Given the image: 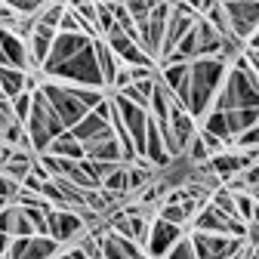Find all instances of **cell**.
Segmentation results:
<instances>
[{
	"label": "cell",
	"instance_id": "obj_1",
	"mask_svg": "<svg viewBox=\"0 0 259 259\" xmlns=\"http://www.w3.org/2000/svg\"><path fill=\"white\" fill-rule=\"evenodd\" d=\"M229 74V65L222 59H194L188 65V99H185V111L201 123V117L213 108L216 93Z\"/></svg>",
	"mask_w": 259,
	"mask_h": 259
},
{
	"label": "cell",
	"instance_id": "obj_2",
	"mask_svg": "<svg viewBox=\"0 0 259 259\" xmlns=\"http://www.w3.org/2000/svg\"><path fill=\"white\" fill-rule=\"evenodd\" d=\"M238 108H259V90H256V77L250 71L247 59L241 56L235 65H229V74H225L216 99H213V111H238Z\"/></svg>",
	"mask_w": 259,
	"mask_h": 259
},
{
	"label": "cell",
	"instance_id": "obj_3",
	"mask_svg": "<svg viewBox=\"0 0 259 259\" xmlns=\"http://www.w3.org/2000/svg\"><path fill=\"white\" fill-rule=\"evenodd\" d=\"M62 133H65V126H62V120L56 117V111L50 108V102L44 99L40 83H37V90H31V114H28V120H25V136H28V142H31L34 157L47 154L50 142H53L56 136H62Z\"/></svg>",
	"mask_w": 259,
	"mask_h": 259
},
{
	"label": "cell",
	"instance_id": "obj_4",
	"mask_svg": "<svg viewBox=\"0 0 259 259\" xmlns=\"http://www.w3.org/2000/svg\"><path fill=\"white\" fill-rule=\"evenodd\" d=\"M44 80L53 83H65V87H90V90H105L102 87V74H99V62H96V47H83L74 59L62 62L59 68H53L50 74H40Z\"/></svg>",
	"mask_w": 259,
	"mask_h": 259
},
{
	"label": "cell",
	"instance_id": "obj_5",
	"mask_svg": "<svg viewBox=\"0 0 259 259\" xmlns=\"http://www.w3.org/2000/svg\"><path fill=\"white\" fill-rule=\"evenodd\" d=\"M222 13L229 19L232 37L247 47V40L259 31V0H229L222 4Z\"/></svg>",
	"mask_w": 259,
	"mask_h": 259
},
{
	"label": "cell",
	"instance_id": "obj_6",
	"mask_svg": "<svg viewBox=\"0 0 259 259\" xmlns=\"http://www.w3.org/2000/svg\"><path fill=\"white\" fill-rule=\"evenodd\" d=\"M40 93H44V99L50 102V108L56 111V117L62 120L65 130L77 126L80 117L87 114V111L80 108V102L71 96V90L65 87V83H53V80H44V77H40Z\"/></svg>",
	"mask_w": 259,
	"mask_h": 259
},
{
	"label": "cell",
	"instance_id": "obj_7",
	"mask_svg": "<svg viewBox=\"0 0 259 259\" xmlns=\"http://www.w3.org/2000/svg\"><path fill=\"white\" fill-rule=\"evenodd\" d=\"M191 247L198 253V259H235L247 250V241L229 238V235H201V232H188Z\"/></svg>",
	"mask_w": 259,
	"mask_h": 259
},
{
	"label": "cell",
	"instance_id": "obj_8",
	"mask_svg": "<svg viewBox=\"0 0 259 259\" xmlns=\"http://www.w3.org/2000/svg\"><path fill=\"white\" fill-rule=\"evenodd\" d=\"M167 19H170V4H154L148 22L139 28V47L142 53L157 65L160 50H164V31H167Z\"/></svg>",
	"mask_w": 259,
	"mask_h": 259
},
{
	"label": "cell",
	"instance_id": "obj_9",
	"mask_svg": "<svg viewBox=\"0 0 259 259\" xmlns=\"http://www.w3.org/2000/svg\"><path fill=\"white\" fill-rule=\"evenodd\" d=\"M111 102H114V108H117V117H120V123H123V130H126L130 142H133V148H136V157L142 160V154H145L148 111L139 108V105H133V102H126V99H120V96H114V93H111Z\"/></svg>",
	"mask_w": 259,
	"mask_h": 259
},
{
	"label": "cell",
	"instance_id": "obj_10",
	"mask_svg": "<svg viewBox=\"0 0 259 259\" xmlns=\"http://www.w3.org/2000/svg\"><path fill=\"white\" fill-rule=\"evenodd\" d=\"M50 222V238L59 244V247H68V244H77L90 229H87V222L77 210H50L47 216Z\"/></svg>",
	"mask_w": 259,
	"mask_h": 259
},
{
	"label": "cell",
	"instance_id": "obj_11",
	"mask_svg": "<svg viewBox=\"0 0 259 259\" xmlns=\"http://www.w3.org/2000/svg\"><path fill=\"white\" fill-rule=\"evenodd\" d=\"M188 229H179V225H170L164 219H151L148 222V238H145V256L148 259H167V253L173 250V244L179 238H185Z\"/></svg>",
	"mask_w": 259,
	"mask_h": 259
},
{
	"label": "cell",
	"instance_id": "obj_12",
	"mask_svg": "<svg viewBox=\"0 0 259 259\" xmlns=\"http://www.w3.org/2000/svg\"><path fill=\"white\" fill-rule=\"evenodd\" d=\"M102 44L114 53V59H117L120 65H126V68H154V71H157V65L142 53V47H139V44H133L126 34H120V28H117V31H111L108 37H102Z\"/></svg>",
	"mask_w": 259,
	"mask_h": 259
},
{
	"label": "cell",
	"instance_id": "obj_13",
	"mask_svg": "<svg viewBox=\"0 0 259 259\" xmlns=\"http://www.w3.org/2000/svg\"><path fill=\"white\" fill-rule=\"evenodd\" d=\"M93 40L90 37H83V34H56V40H53V47H50V56H47V62H44V68H40V74H50L53 68H59L62 62H68V59H74L83 47H90Z\"/></svg>",
	"mask_w": 259,
	"mask_h": 259
},
{
	"label": "cell",
	"instance_id": "obj_14",
	"mask_svg": "<svg viewBox=\"0 0 259 259\" xmlns=\"http://www.w3.org/2000/svg\"><path fill=\"white\" fill-rule=\"evenodd\" d=\"M167 126H170V133H173L176 148L185 154V145L194 139V133H198V120H194L179 102H173V105H170V120H167Z\"/></svg>",
	"mask_w": 259,
	"mask_h": 259
},
{
	"label": "cell",
	"instance_id": "obj_15",
	"mask_svg": "<svg viewBox=\"0 0 259 259\" xmlns=\"http://www.w3.org/2000/svg\"><path fill=\"white\" fill-rule=\"evenodd\" d=\"M71 136L80 142V145H93V142H102V139H111L114 136V130L111 123H105L102 117H96L93 111L80 117L77 126H71Z\"/></svg>",
	"mask_w": 259,
	"mask_h": 259
},
{
	"label": "cell",
	"instance_id": "obj_16",
	"mask_svg": "<svg viewBox=\"0 0 259 259\" xmlns=\"http://www.w3.org/2000/svg\"><path fill=\"white\" fill-rule=\"evenodd\" d=\"M53 40H56V31H47V28L34 25V34L25 40V47H28V62H31V74H40L44 62H47V56H50Z\"/></svg>",
	"mask_w": 259,
	"mask_h": 259
},
{
	"label": "cell",
	"instance_id": "obj_17",
	"mask_svg": "<svg viewBox=\"0 0 259 259\" xmlns=\"http://www.w3.org/2000/svg\"><path fill=\"white\" fill-rule=\"evenodd\" d=\"M83 157L93 160V164H123L120 160V142L114 136L102 139V142H93V145H83Z\"/></svg>",
	"mask_w": 259,
	"mask_h": 259
},
{
	"label": "cell",
	"instance_id": "obj_18",
	"mask_svg": "<svg viewBox=\"0 0 259 259\" xmlns=\"http://www.w3.org/2000/svg\"><path fill=\"white\" fill-rule=\"evenodd\" d=\"M93 47H96V62H99V74H102V87H105V93H111V87H114V77H117V71H120V62L114 59V53L102 44V40H93Z\"/></svg>",
	"mask_w": 259,
	"mask_h": 259
},
{
	"label": "cell",
	"instance_id": "obj_19",
	"mask_svg": "<svg viewBox=\"0 0 259 259\" xmlns=\"http://www.w3.org/2000/svg\"><path fill=\"white\" fill-rule=\"evenodd\" d=\"M28 77L31 74H25V71H16V68H0V96H4L7 102H13L16 96H22L25 90H28Z\"/></svg>",
	"mask_w": 259,
	"mask_h": 259
},
{
	"label": "cell",
	"instance_id": "obj_20",
	"mask_svg": "<svg viewBox=\"0 0 259 259\" xmlns=\"http://www.w3.org/2000/svg\"><path fill=\"white\" fill-rule=\"evenodd\" d=\"M47 154L53 157H62V160H83V145L71 136V130H65L62 136H56L47 148Z\"/></svg>",
	"mask_w": 259,
	"mask_h": 259
},
{
	"label": "cell",
	"instance_id": "obj_21",
	"mask_svg": "<svg viewBox=\"0 0 259 259\" xmlns=\"http://www.w3.org/2000/svg\"><path fill=\"white\" fill-rule=\"evenodd\" d=\"M34 154H31V151H13L10 154V160H7V164L4 167H0V173H4V176H10L13 182H19L22 185V179L31 173V170H34Z\"/></svg>",
	"mask_w": 259,
	"mask_h": 259
},
{
	"label": "cell",
	"instance_id": "obj_22",
	"mask_svg": "<svg viewBox=\"0 0 259 259\" xmlns=\"http://www.w3.org/2000/svg\"><path fill=\"white\" fill-rule=\"evenodd\" d=\"M198 130H204V133H210V136H216L219 142H225V148H232V133H229V120H225V114L222 111H207L204 117H201V123H198Z\"/></svg>",
	"mask_w": 259,
	"mask_h": 259
},
{
	"label": "cell",
	"instance_id": "obj_23",
	"mask_svg": "<svg viewBox=\"0 0 259 259\" xmlns=\"http://www.w3.org/2000/svg\"><path fill=\"white\" fill-rule=\"evenodd\" d=\"M225 120H229V133H232V142H235V136H241L244 130H250V126L259 123V108H238V111H229V114H225Z\"/></svg>",
	"mask_w": 259,
	"mask_h": 259
},
{
	"label": "cell",
	"instance_id": "obj_24",
	"mask_svg": "<svg viewBox=\"0 0 259 259\" xmlns=\"http://www.w3.org/2000/svg\"><path fill=\"white\" fill-rule=\"evenodd\" d=\"M71 90V96H74V99L80 102V108L90 114V111H96V108H99V102H105V90H90V87H68Z\"/></svg>",
	"mask_w": 259,
	"mask_h": 259
},
{
	"label": "cell",
	"instance_id": "obj_25",
	"mask_svg": "<svg viewBox=\"0 0 259 259\" xmlns=\"http://www.w3.org/2000/svg\"><path fill=\"white\" fill-rule=\"evenodd\" d=\"M62 13H65V4H44V10L34 16V22L40 28L56 31V34H59V19H62Z\"/></svg>",
	"mask_w": 259,
	"mask_h": 259
},
{
	"label": "cell",
	"instance_id": "obj_26",
	"mask_svg": "<svg viewBox=\"0 0 259 259\" xmlns=\"http://www.w3.org/2000/svg\"><path fill=\"white\" fill-rule=\"evenodd\" d=\"M157 219H164L170 225H179V229H188V216H185L182 204H160L157 207Z\"/></svg>",
	"mask_w": 259,
	"mask_h": 259
},
{
	"label": "cell",
	"instance_id": "obj_27",
	"mask_svg": "<svg viewBox=\"0 0 259 259\" xmlns=\"http://www.w3.org/2000/svg\"><path fill=\"white\" fill-rule=\"evenodd\" d=\"M151 7H154V4H148V0H130V4H123V10L130 13V19H133V25H136V28H142V25L148 22Z\"/></svg>",
	"mask_w": 259,
	"mask_h": 259
},
{
	"label": "cell",
	"instance_id": "obj_28",
	"mask_svg": "<svg viewBox=\"0 0 259 259\" xmlns=\"http://www.w3.org/2000/svg\"><path fill=\"white\" fill-rule=\"evenodd\" d=\"M232 148H235V151H259V123L250 126V130H244L241 136H235Z\"/></svg>",
	"mask_w": 259,
	"mask_h": 259
},
{
	"label": "cell",
	"instance_id": "obj_29",
	"mask_svg": "<svg viewBox=\"0 0 259 259\" xmlns=\"http://www.w3.org/2000/svg\"><path fill=\"white\" fill-rule=\"evenodd\" d=\"M59 34H83V25H80V19L74 16V10L65 4V13H62V19H59ZM87 37V34H83Z\"/></svg>",
	"mask_w": 259,
	"mask_h": 259
},
{
	"label": "cell",
	"instance_id": "obj_30",
	"mask_svg": "<svg viewBox=\"0 0 259 259\" xmlns=\"http://www.w3.org/2000/svg\"><path fill=\"white\" fill-rule=\"evenodd\" d=\"M10 108H13L16 123H22V126H25V120H28V114H31V93L25 90L22 96H16V99L10 102Z\"/></svg>",
	"mask_w": 259,
	"mask_h": 259
},
{
	"label": "cell",
	"instance_id": "obj_31",
	"mask_svg": "<svg viewBox=\"0 0 259 259\" xmlns=\"http://www.w3.org/2000/svg\"><path fill=\"white\" fill-rule=\"evenodd\" d=\"M167 259H198V253H194V247H191V238H188V235L179 238V241L173 244V250L167 253Z\"/></svg>",
	"mask_w": 259,
	"mask_h": 259
},
{
	"label": "cell",
	"instance_id": "obj_32",
	"mask_svg": "<svg viewBox=\"0 0 259 259\" xmlns=\"http://www.w3.org/2000/svg\"><path fill=\"white\" fill-rule=\"evenodd\" d=\"M13 238H34V225L25 219L19 207H16V222H13Z\"/></svg>",
	"mask_w": 259,
	"mask_h": 259
},
{
	"label": "cell",
	"instance_id": "obj_33",
	"mask_svg": "<svg viewBox=\"0 0 259 259\" xmlns=\"http://www.w3.org/2000/svg\"><path fill=\"white\" fill-rule=\"evenodd\" d=\"M13 222H16V207L10 204L7 210H0V235H10L13 238Z\"/></svg>",
	"mask_w": 259,
	"mask_h": 259
},
{
	"label": "cell",
	"instance_id": "obj_34",
	"mask_svg": "<svg viewBox=\"0 0 259 259\" xmlns=\"http://www.w3.org/2000/svg\"><path fill=\"white\" fill-rule=\"evenodd\" d=\"M16 25V16H13V10L7 7V4H0V28H13Z\"/></svg>",
	"mask_w": 259,
	"mask_h": 259
},
{
	"label": "cell",
	"instance_id": "obj_35",
	"mask_svg": "<svg viewBox=\"0 0 259 259\" xmlns=\"http://www.w3.org/2000/svg\"><path fill=\"white\" fill-rule=\"evenodd\" d=\"M244 59H247V65H250V71L259 77V53H253V50H244Z\"/></svg>",
	"mask_w": 259,
	"mask_h": 259
},
{
	"label": "cell",
	"instance_id": "obj_36",
	"mask_svg": "<svg viewBox=\"0 0 259 259\" xmlns=\"http://www.w3.org/2000/svg\"><path fill=\"white\" fill-rule=\"evenodd\" d=\"M10 235H0V259H7V250H10Z\"/></svg>",
	"mask_w": 259,
	"mask_h": 259
},
{
	"label": "cell",
	"instance_id": "obj_37",
	"mask_svg": "<svg viewBox=\"0 0 259 259\" xmlns=\"http://www.w3.org/2000/svg\"><path fill=\"white\" fill-rule=\"evenodd\" d=\"M247 50H253V53H259V31H256V34L247 40Z\"/></svg>",
	"mask_w": 259,
	"mask_h": 259
},
{
	"label": "cell",
	"instance_id": "obj_38",
	"mask_svg": "<svg viewBox=\"0 0 259 259\" xmlns=\"http://www.w3.org/2000/svg\"><path fill=\"white\" fill-rule=\"evenodd\" d=\"M250 198H253V201H256V207H259V188H253V191H250Z\"/></svg>",
	"mask_w": 259,
	"mask_h": 259
},
{
	"label": "cell",
	"instance_id": "obj_39",
	"mask_svg": "<svg viewBox=\"0 0 259 259\" xmlns=\"http://www.w3.org/2000/svg\"><path fill=\"white\" fill-rule=\"evenodd\" d=\"M250 253H253V256L259 259V244H256V247H250Z\"/></svg>",
	"mask_w": 259,
	"mask_h": 259
},
{
	"label": "cell",
	"instance_id": "obj_40",
	"mask_svg": "<svg viewBox=\"0 0 259 259\" xmlns=\"http://www.w3.org/2000/svg\"><path fill=\"white\" fill-rule=\"evenodd\" d=\"M244 259H256V256H253V253H250V247H247V250H244Z\"/></svg>",
	"mask_w": 259,
	"mask_h": 259
},
{
	"label": "cell",
	"instance_id": "obj_41",
	"mask_svg": "<svg viewBox=\"0 0 259 259\" xmlns=\"http://www.w3.org/2000/svg\"><path fill=\"white\" fill-rule=\"evenodd\" d=\"M10 207V201H4V198H0V210H7Z\"/></svg>",
	"mask_w": 259,
	"mask_h": 259
},
{
	"label": "cell",
	"instance_id": "obj_42",
	"mask_svg": "<svg viewBox=\"0 0 259 259\" xmlns=\"http://www.w3.org/2000/svg\"><path fill=\"white\" fill-rule=\"evenodd\" d=\"M0 99H4V96H0Z\"/></svg>",
	"mask_w": 259,
	"mask_h": 259
}]
</instances>
